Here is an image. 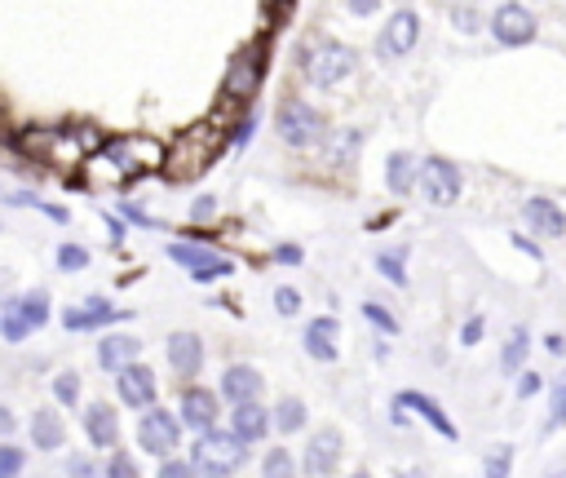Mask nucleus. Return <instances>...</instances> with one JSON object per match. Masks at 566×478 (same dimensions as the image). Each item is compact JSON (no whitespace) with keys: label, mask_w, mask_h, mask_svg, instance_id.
<instances>
[{"label":"nucleus","mask_w":566,"mask_h":478,"mask_svg":"<svg viewBox=\"0 0 566 478\" xmlns=\"http://www.w3.org/2000/svg\"><path fill=\"white\" fill-rule=\"evenodd\" d=\"M53 398L66 403V407H75L80 403V376L75 372H57L53 376Z\"/></svg>","instance_id":"33"},{"label":"nucleus","mask_w":566,"mask_h":478,"mask_svg":"<svg viewBox=\"0 0 566 478\" xmlns=\"http://www.w3.org/2000/svg\"><path fill=\"white\" fill-rule=\"evenodd\" d=\"M394 407H407V412H416V416H420L429 429H438L447 443L455 438V425H451V416H447V412H442V403H433L429 394H420V389H402V394L394 398Z\"/></svg>","instance_id":"16"},{"label":"nucleus","mask_w":566,"mask_h":478,"mask_svg":"<svg viewBox=\"0 0 566 478\" xmlns=\"http://www.w3.org/2000/svg\"><path fill=\"white\" fill-rule=\"evenodd\" d=\"M22 310H27L31 328H44V323H49L53 301H49V292H44V288H35V292H27V297H22Z\"/></svg>","instance_id":"32"},{"label":"nucleus","mask_w":566,"mask_h":478,"mask_svg":"<svg viewBox=\"0 0 566 478\" xmlns=\"http://www.w3.org/2000/svg\"><path fill=\"white\" fill-rule=\"evenodd\" d=\"M71 474H75V478H88V474H93V469H88V465H84V460H75V465H71Z\"/></svg>","instance_id":"51"},{"label":"nucleus","mask_w":566,"mask_h":478,"mask_svg":"<svg viewBox=\"0 0 566 478\" xmlns=\"http://www.w3.org/2000/svg\"><path fill=\"white\" fill-rule=\"evenodd\" d=\"M301 425H305V403L296 394H283L279 407H274V429L279 434H296Z\"/></svg>","instance_id":"27"},{"label":"nucleus","mask_w":566,"mask_h":478,"mask_svg":"<svg viewBox=\"0 0 566 478\" xmlns=\"http://www.w3.org/2000/svg\"><path fill=\"white\" fill-rule=\"evenodd\" d=\"M168 257H172L177 266H186L195 283H212V279H226V274L234 270L230 257H217V252L203 248V243H168Z\"/></svg>","instance_id":"6"},{"label":"nucleus","mask_w":566,"mask_h":478,"mask_svg":"<svg viewBox=\"0 0 566 478\" xmlns=\"http://www.w3.org/2000/svg\"><path fill=\"white\" fill-rule=\"evenodd\" d=\"M340 451H345V438L336 425H323L318 434H310L305 443V474L310 478H327L336 465H340Z\"/></svg>","instance_id":"11"},{"label":"nucleus","mask_w":566,"mask_h":478,"mask_svg":"<svg viewBox=\"0 0 566 478\" xmlns=\"http://www.w3.org/2000/svg\"><path fill=\"white\" fill-rule=\"evenodd\" d=\"M451 22L464 27V31H473V27H478V9H473V4H455V9H451Z\"/></svg>","instance_id":"40"},{"label":"nucleus","mask_w":566,"mask_h":478,"mask_svg":"<svg viewBox=\"0 0 566 478\" xmlns=\"http://www.w3.org/2000/svg\"><path fill=\"white\" fill-rule=\"evenodd\" d=\"M35 208H44V217H53V221H66V212L57 204H35Z\"/></svg>","instance_id":"50"},{"label":"nucleus","mask_w":566,"mask_h":478,"mask_svg":"<svg viewBox=\"0 0 566 478\" xmlns=\"http://www.w3.org/2000/svg\"><path fill=\"white\" fill-rule=\"evenodd\" d=\"M460 186H464L460 164H451L447 155H424V164H420V190H424V199L433 208H451L460 199Z\"/></svg>","instance_id":"5"},{"label":"nucleus","mask_w":566,"mask_h":478,"mask_svg":"<svg viewBox=\"0 0 566 478\" xmlns=\"http://www.w3.org/2000/svg\"><path fill=\"white\" fill-rule=\"evenodd\" d=\"M460 341H464V345H478V341H482V314H473V319L464 323V332H460Z\"/></svg>","instance_id":"44"},{"label":"nucleus","mask_w":566,"mask_h":478,"mask_svg":"<svg viewBox=\"0 0 566 478\" xmlns=\"http://www.w3.org/2000/svg\"><path fill=\"white\" fill-rule=\"evenodd\" d=\"M416 40H420V13L402 4V9L389 13V22H385V31L376 40V53L380 58H402V53L416 49Z\"/></svg>","instance_id":"7"},{"label":"nucleus","mask_w":566,"mask_h":478,"mask_svg":"<svg viewBox=\"0 0 566 478\" xmlns=\"http://www.w3.org/2000/svg\"><path fill=\"white\" fill-rule=\"evenodd\" d=\"M385 186H389L394 195H411V190L420 186V159H416L411 150H394V155L385 159Z\"/></svg>","instance_id":"21"},{"label":"nucleus","mask_w":566,"mask_h":478,"mask_svg":"<svg viewBox=\"0 0 566 478\" xmlns=\"http://www.w3.org/2000/svg\"><path fill=\"white\" fill-rule=\"evenodd\" d=\"M115 394H119V403H128V407H137V412H150V407H155V394H159L155 372H150L146 363L124 367V372L115 376Z\"/></svg>","instance_id":"13"},{"label":"nucleus","mask_w":566,"mask_h":478,"mask_svg":"<svg viewBox=\"0 0 566 478\" xmlns=\"http://www.w3.org/2000/svg\"><path fill=\"white\" fill-rule=\"evenodd\" d=\"M553 420H557V425H566V376L553 385Z\"/></svg>","instance_id":"42"},{"label":"nucleus","mask_w":566,"mask_h":478,"mask_svg":"<svg viewBox=\"0 0 566 478\" xmlns=\"http://www.w3.org/2000/svg\"><path fill=\"white\" fill-rule=\"evenodd\" d=\"M363 314H367V323H376L380 332H389V336L398 332V319H394V314H389L380 301H363Z\"/></svg>","instance_id":"34"},{"label":"nucleus","mask_w":566,"mask_h":478,"mask_svg":"<svg viewBox=\"0 0 566 478\" xmlns=\"http://www.w3.org/2000/svg\"><path fill=\"white\" fill-rule=\"evenodd\" d=\"M261 75H265V53H261V49H248V53H239V58L230 62L221 93L234 97V102H252V93L261 89Z\"/></svg>","instance_id":"9"},{"label":"nucleus","mask_w":566,"mask_h":478,"mask_svg":"<svg viewBox=\"0 0 566 478\" xmlns=\"http://www.w3.org/2000/svg\"><path fill=\"white\" fill-rule=\"evenodd\" d=\"M62 438H66V429H62V420H57V412H35L31 416V443L40 447V451H57L62 447Z\"/></svg>","instance_id":"24"},{"label":"nucleus","mask_w":566,"mask_h":478,"mask_svg":"<svg viewBox=\"0 0 566 478\" xmlns=\"http://www.w3.org/2000/svg\"><path fill=\"white\" fill-rule=\"evenodd\" d=\"M137 443H142V451H150V456H168V451L181 443L177 416H168L164 407L142 412V420H137Z\"/></svg>","instance_id":"8"},{"label":"nucleus","mask_w":566,"mask_h":478,"mask_svg":"<svg viewBox=\"0 0 566 478\" xmlns=\"http://www.w3.org/2000/svg\"><path fill=\"white\" fill-rule=\"evenodd\" d=\"M119 319H133V310H119V305H111L106 297H93V301H84V305H71V310L62 314V328H66V332H93V328H106V323H119Z\"/></svg>","instance_id":"12"},{"label":"nucleus","mask_w":566,"mask_h":478,"mask_svg":"<svg viewBox=\"0 0 566 478\" xmlns=\"http://www.w3.org/2000/svg\"><path fill=\"white\" fill-rule=\"evenodd\" d=\"M57 266H62V270H84V266H88V252H84L80 243H62V248H57Z\"/></svg>","instance_id":"35"},{"label":"nucleus","mask_w":566,"mask_h":478,"mask_svg":"<svg viewBox=\"0 0 566 478\" xmlns=\"http://www.w3.org/2000/svg\"><path fill=\"white\" fill-rule=\"evenodd\" d=\"M336 332H340V323L332 319V314H318V319H310L305 323V354L310 358H318V363H336V354H340V345H336Z\"/></svg>","instance_id":"15"},{"label":"nucleus","mask_w":566,"mask_h":478,"mask_svg":"<svg viewBox=\"0 0 566 478\" xmlns=\"http://www.w3.org/2000/svg\"><path fill=\"white\" fill-rule=\"evenodd\" d=\"M159 478H199V469L186 465V460H164L159 465Z\"/></svg>","instance_id":"39"},{"label":"nucleus","mask_w":566,"mask_h":478,"mask_svg":"<svg viewBox=\"0 0 566 478\" xmlns=\"http://www.w3.org/2000/svg\"><path fill=\"white\" fill-rule=\"evenodd\" d=\"M0 332H4V341H9V345L27 341L31 319H27V310H22V297H9V301H4V310H0Z\"/></svg>","instance_id":"25"},{"label":"nucleus","mask_w":566,"mask_h":478,"mask_svg":"<svg viewBox=\"0 0 566 478\" xmlns=\"http://www.w3.org/2000/svg\"><path fill=\"white\" fill-rule=\"evenodd\" d=\"M301 66H305V80L318 84V89H332L340 84L354 66H358V49L345 44V40H310L305 53H301Z\"/></svg>","instance_id":"2"},{"label":"nucleus","mask_w":566,"mask_h":478,"mask_svg":"<svg viewBox=\"0 0 566 478\" xmlns=\"http://www.w3.org/2000/svg\"><path fill=\"white\" fill-rule=\"evenodd\" d=\"M270 429H274V416H270L261 403H243V407H234V416H230V434H234L239 443H261Z\"/></svg>","instance_id":"20"},{"label":"nucleus","mask_w":566,"mask_h":478,"mask_svg":"<svg viewBox=\"0 0 566 478\" xmlns=\"http://www.w3.org/2000/svg\"><path fill=\"white\" fill-rule=\"evenodd\" d=\"M243 460H248V443H239V438L226 434V429H212V434H199L190 465H195L203 478H230Z\"/></svg>","instance_id":"3"},{"label":"nucleus","mask_w":566,"mask_h":478,"mask_svg":"<svg viewBox=\"0 0 566 478\" xmlns=\"http://www.w3.org/2000/svg\"><path fill=\"white\" fill-rule=\"evenodd\" d=\"M539 389H544V376H539L535 367L517 376V398H531V394H539Z\"/></svg>","instance_id":"38"},{"label":"nucleus","mask_w":566,"mask_h":478,"mask_svg":"<svg viewBox=\"0 0 566 478\" xmlns=\"http://www.w3.org/2000/svg\"><path fill=\"white\" fill-rule=\"evenodd\" d=\"M137 350H142V341H133V336H102V345H97V363H102V372H124V367H133L137 363Z\"/></svg>","instance_id":"22"},{"label":"nucleus","mask_w":566,"mask_h":478,"mask_svg":"<svg viewBox=\"0 0 566 478\" xmlns=\"http://www.w3.org/2000/svg\"><path fill=\"white\" fill-rule=\"evenodd\" d=\"M526 354H531V332H526V323H517V328L509 332L504 350H500V367L522 376V363H526Z\"/></svg>","instance_id":"26"},{"label":"nucleus","mask_w":566,"mask_h":478,"mask_svg":"<svg viewBox=\"0 0 566 478\" xmlns=\"http://www.w3.org/2000/svg\"><path fill=\"white\" fill-rule=\"evenodd\" d=\"M553 478H566V469H557V474H553Z\"/></svg>","instance_id":"53"},{"label":"nucleus","mask_w":566,"mask_h":478,"mask_svg":"<svg viewBox=\"0 0 566 478\" xmlns=\"http://www.w3.org/2000/svg\"><path fill=\"white\" fill-rule=\"evenodd\" d=\"M349 13H354V18H367V13H376V4H371V0H363V4H349Z\"/></svg>","instance_id":"49"},{"label":"nucleus","mask_w":566,"mask_h":478,"mask_svg":"<svg viewBox=\"0 0 566 478\" xmlns=\"http://www.w3.org/2000/svg\"><path fill=\"white\" fill-rule=\"evenodd\" d=\"M274 124H279V137H283L292 150H305V146L327 142V119H323L310 102H301V97H287V102L279 106Z\"/></svg>","instance_id":"4"},{"label":"nucleus","mask_w":566,"mask_h":478,"mask_svg":"<svg viewBox=\"0 0 566 478\" xmlns=\"http://www.w3.org/2000/svg\"><path fill=\"white\" fill-rule=\"evenodd\" d=\"M22 460L27 456L18 447H0V478H18L22 474Z\"/></svg>","instance_id":"37"},{"label":"nucleus","mask_w":566,"mask_h":478,"mask_svg":"<svg viewBox=\"0 0 566 478\" xmlns=\"http://www.w3.org/2000/svg\"><path fill=\"white\" fill-rule=\"evenodd\" d=\"M84 434H88L93 447H115V438H119L115 407H111V403H88V412H84Z\"/></svg>","instance_id":"23"},{"label":"nucleus","mask_w":566,"mask_h":478,"mask_svg":"<svg viewBox=\"0 0 566 478\" xmlns=\"http://www.w3.org/2000/svg\"><path fill=\"white\" fill-rule=\"evenodd\" d=\"M491 35H495L500 44H509V49L531 44V40H535V18H531V9H526V4H500V9L491 13Z\"/></svg>","instance_id":"10"},{"label":"nucleus","mask_w":566,"mask_h":478,"mask_svg":"<svg viewBox=\"0 0 566 478\" xmlns=\"http://www.w3.org/2000/svg\"><path fill=\"white\" fill-rule=\"evenodd\" d=\"M402 257H407V248H394V252H380V257H376V270H380L389 283H398V288H407V270H402Z\"/></svg>","instance_id":"31"},{"label":"nucleus","mask_w":566,"mask_h":478,"mask_svg":"<svg viewBox=\"0 0 566 478\" xmlns=\"http://www.w3.org/2000/svg\"><path fill=\"white\" fill-rule=\"evenodd\" d=\"M106 478H137V469H133V460H128V456H111Z\"/></svg>","instance_id":"41"},{"label":"nucleus","mask_w":566,"mask_h":478,"mask_svg":"<svg viewBox=\"0 0 566 478\" xmlns=\"http://www.w3.org/2000/svg\"><path fill=\"white\" fill-rule=\"evenodd\" d=\"M358 146H363V133H358V128H345V133H336V142L327 146V159H332L336 168H345L349 159H358Z\"/></svg>","instance_id":"28"},{"label":"nucleus","mask_w":566,"mask_h":478,"mask_svg":"<svg viewBox=\"0 0 566 478\" xmlns=\"http://www.w3.org/2000/svg\"><path fill=\"white\" fill-rule=\"evenodd\" d=\"M274 310L287 319V314H296L301 310V292L296 288H274Z\"/></svg>","instance_id":"36"},{"label":"nucleus","mask_w":566,"mask_h":478,"mask_svg":"<svg viewBox=\"0 0 566 478\" xmlns=\"http://www.w3.org/2000/svg\"><path fill=\"white\" fill-rule=\"evenodd\" d=\"M349 478H371V474H367V469H354V474H349Z\"/></svg>","instance_id":"52"},{"label":"nucleus","mask_w":566,"mask_h":478,"mask_svg":"<svg viewBox=\"0 0 566 478\" xmlns=\"http://www.w3.org/2000/svg\"><path fill=\"white\" fill-rule=\"evenodd\" d=\"M261 478H296V460L287 447H274L261 456Z\"/></svg>","instance_id":"29"},{"label":"nucleus","mask_w":566,"mask_h":478,"mask_svg":"<svg viewBox=\"0 0 566 478\" xmlns=\"http://www.w3.org/2000/svg\"><path fill=\"white\" fill-rule=\"evenodd\" d=\"M522 217H526V226H531L535 235H548V239H562V235H566V212H562L553 199H544V195H531V199L522 204Z\"/></svg>","instance_id":"17"},{"label":"nucleus","mask_w":566,"mask_h":478,"mask_svg":"<svg viewBox=\"0 0 566 478\" xmlns=\"http://www.w3.org/2000/svg\"><path fill=\"white\" fill-rule=\"evenodd\" d=\"M119 208H124V217H128V221H142V226H150V217H146L142 208H133V204H119Z\"/></svg>","instance_id":"48"},{"label":"nucleus","mask_w":566,"mask_h":478,"mask_svg":"<svg viewBox=\"0 0 566 478\" xmlns=\"http://www.w3.org/2000/svg\"><path fill=\"white\" fill-rule=\"evenodd\" d=\"M217 416H221V398L203 385H186L181 389V420L199 434H212L217 429Z\"/></svg>","instance_id":"14"},{"label":"nucleus","mask_w":566,"mask_h":478,"mask_svg":"<svg viewBox=\"0 0 566 478\" xmlns=\"http://www.w3.org/2000/svg\"><path fill=\"white\" fill-rule=\"evenodd\" d=\"M261 372L256 367H248V363H234V367H226V376H221V394L234 403V407H243V403H256V394H261Z\"/></svg>","instance_id":"19"},{"label":"nucleus","mask_w":566,"mask_h":478,"mask_svg":"<svg viewBox=\"0 0 566 478\" xmlns=\"http://www.w3.org/2000/svg\"><path fill=\"white\" fill-rule=\"evenodd\" d=\"M274 261H283V266H296V261H301V248H292V243L283 248V243H279V248H274Z\"/></svg>","instance_id":"45"},{"label":"nucleus","mask_w":566,"mask_h":478,"mask_svg":"<svg viewBox=\"0 0 566 478\" xmlns=\"http://www.w3.org/2000/svg\"><path fill=\"white\" fill-rule=\"evenodd\" d=\"M509 469H513V447H509V443L486 447V456H482V478H509Z\"/></svg>","instance_id":"30"},{"label":"nucleus","mask_w":566,"mask_h":478,"mask_svg":"<svg viewBox=\"0 0 566 478\" xmlns=\"http://www.w3.org/2000/svg\"><path fill=\"white\" fill-rule=\"evenodd\" d=\"M513 243H517V248H522V252H531V257H535V261H539V257H544V252H539V243H531V239H526V235H513Z\"/></svg>","instance_id":"46"},{"label":"nucleus","mask_w":566,"mask_h":478,"mask_svg":"<svg viewBox=\"0 0 566 478\" xmlns=\"http://www.w3.org/2000/svg\"><path fill=\"white\" fill-rule=\"evenodd\" d=\"M544 345H548V354H566V341H562V332H548V336H544Z\"/></svg>","instance_id":"47"},{"label":"nucleus","mask_w":566,"mask_h":478,"mask_svg":"<svg viewBox=\"0 0 566 478\" xmlns=\"http://www.w3.org/2000/svg\"><path fill=\"white\" fill-rule=\"evenodd\" d=\"M168 363L181 381H190L199 367H203V341L195 332H172L168 336Z\"/></svg>","instance_id":"18"},{"label":"nucleus","mask_w":566,"mask_h":478,"mask_svg":"<svg viewBox=\"0 0 566 478\" xmlns=\"http://www.w3.org/2000/svg\"><path fill=\"white\" fill-rule=\"evenodd\" d=\"M217 150H221V146H217L212 124H195V128H186V133L168 146L164 177H168V181H195V177H203V173L212 168Z\"/></svg>","instance_id":"1"},{"label":"nucleus","mask_w":566,"mask_h":478,"mask_svg":"<svg viewBox=\"0 0 566 478\" xmlns=\"http://www.w3.org/2000/svg\"><path fill=\"white\" fill-rule=\"evenodd\" d=\"M217 217V199L212 195H199L195 199V221H212Z\"/></svg>","instance_id":"43"}]
</instances>
